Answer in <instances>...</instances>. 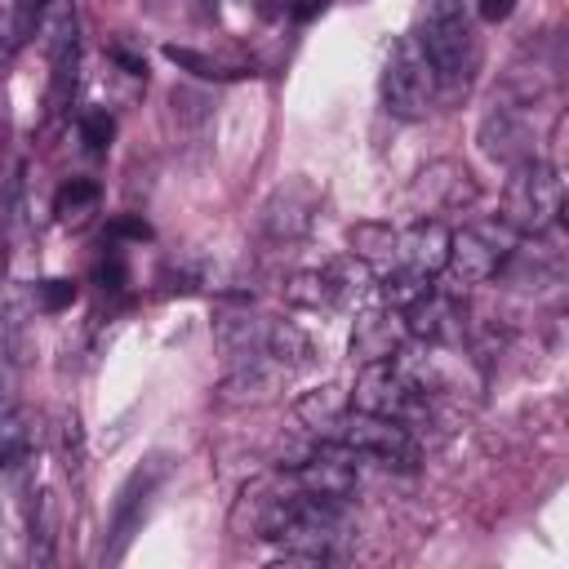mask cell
<instances>
[{"label":"cell","mask_w":569,"mask_h":569,"mask_svg":"<svg viewBox=\"0 0 569 569\" xmlns=\"http://www.w3.org/2000/svg\"><path fill=\"white\" fill-rule=\"evenodd\" d=\"M418 44L436 71V84L445 93H458L467 89L471 71H476V31H471V18H467V4L462 0H427L422 9V27H418Z\"/></svg>","instance_id":"1"},{"label":"cell","mask_w":569,"mask_h":569,"mask_svg":"<svg viewBox=\"0 0 569 569\" xmlns=\"http://www.w3.org/2000/svg\"><path fill=\"white\" fill-rule=\"evenodd\" d=\"M560 209H565L560 169L542 164V160H520L516 173L507 178V191H502V222L516 231L542 236L560 222Z\"/></svg>","instance_id":"2"},{"label":"cell","mask_w":569,"mask_h":569,"mask_svg":"<svg viewBox=\"0 0 569 569\" xmlns=\"http://www.w3.org/2000/svg\"><path fill=\"white\" fill-rule=\"evenodd\" d=\"M440 84H436V71L418 44V36H400L396 49L387 53V67H382V107L387 116L396 120H422L436 102Z\"/></svg>","instance_id":"3"},{"label":"cell","mask_w":569,"mask_h":569,"mask_svg":"<svg viewBox=\"0 0 569 569\" xmlns=\"http://www.w3.org/2000/svg\"><path fill=\"white\" fill-rule=\"evenodd\" d=\"M329 440L347 445L356 458H373L382 467H396V471H413L418 467V440L409 431V422H396V418H378V413H342L329 431Z\"/></svg>","instance_id":"4"},{"label":"cell","mask_w":569,"mask_h":569,"mask_svg":"<svg viewBox=\"0 0 569 569\" xmlns=\"http://www.w3.org/2000/svg\"><path fill=\"white\" fill-rule=\"evenodd\" d=\"M427 387H418L413 378H405L391 360H369L356 378V391H351V405L360 413H378V418H396V422H409L422 405Z\"/></svg>","instance_id":"5"},{"label":"cell","mask_w":569,"mask_h":569,"mask_svg":"<svg viewBox=\"0 0 569 569\" xmlns=\"http://www.w3.org/2000/svg\"><path fill=\"white\" fill-rule=\"evenodd\" d=\"M298 485L302 493L311 498H329V502H342L351 489H356V453L338 440L320 445L311 458L298 462Z\"/></svg>","instance_id":"6"},{"label":"cell","mask_w":569,"mask_h":569,"mask_svg":"<svg viewBox=\"0 0 569 569\" xmlns=\"http://www.w3.org/2000/svg\"><path fill=\"white\" fill-rule=\"evenodd\" d=\"M449 240H453V231L445 227V222H436V218H418L409 231H400V262L413 271V276H436V271H445V262H449Z\"/></svg>","instance_id":"7"},{"label":"cell","mask_w":569,"mask_h":569,"mask_svg":"<svg viewBox=\"0 0 569 569\" xmlns=\"http://www.w3.org/2000/svg\"><path fill=\"white\" fill-rule=\"evenodd\" d=\"M449 276L458 280V284H485V280H493L498 276V267H502V249L485 236V231H458L453 240H449Z\"/></svg>","instance_id":"8"},{"label":"cell","mask_w":569,"mask_h":569,"mask_svg":"<svg viewBox=\"0 0 569 569\" xmlns=\"http://www.w3.org/2000/svg\"><path fill=\"white\" fill-rule=\"evenodd\" d=\"M160 476H164V462L160 458H151L147 467H138L129 480H124V489H120V502H116V547L107 551L111 560L124 551V542L133 538V525H138V511L147 507V498H151V489L160 485Z\"/></svg>","instance_id":"9"},{"label":"cell","mask_w":569,"mask_h":569,"mask_svg":"<svg viewBox=\"0 0 569 569\" xmlns=\"http://www.w3.org/2000/svg\"><path fill=\"white\" fill-rule=\"evenodd\" d=\"M405 316L400 311H378V316H365V320H356V333H351V356H360L365 365L369 360H391L396 351H400V342H405Z\"/></svg>","instance_id":"10"},{"label":"cell","mask_w":569,"mask_h":569,"mask_svg":"<svg viewBox=\"0 0 569 569\" xmlns=\"http://www.w3.org/2000/svg\"><path fill=\"white\" fill-rule=\"evenodd\" d=\"M293 191H298V178L289 182V187H280L271 200H267V213H262V222H267V231L276 236V240H293V236H302L307 227H311V209H316V191L311 196H302V204H293Z\"/></svg>","instance_id":"11"},{"label":"cell","mask_w":569,"mask_h":569,"mask_svg":"<svg viewBox=\"0 0 569 569\" xmlns=\"http://www.w3.org/2000/svg\"><path fill=\"white\" fill-rule=\"evenodd\" d=\"M347 244H351L356 262L378 267V271L396 267V258H400V231H391L387 222H356L347 231Z\"/></svg>","instance_id":"12"},{"label":"cell","mask_w":569,"mask_h":569,"mask_svg":"<svg viewBox=\"0 0 569 569\" xmlns=\"http://www.w3.org/2000/svg\"><path fill=\"white\" fill-rule=\"evenodd\" d=\"M76 89V18L62 13L58 36H53V84H49V107L62 111Z\"/></svg>","instance_id":"13"},{"label":"cell","mask_w":569,"mask_h":569,"mask_svg":"<svg viewBox=\"0 0 569 569\" xmlns=\"http://www.w3.org/2000/svg\"><path fill=\"white\" fill-rule=\"evenodd\" d=\"M293 413H298V422L302 427H311V431H333V422L347 413V391L342 387H316V391H307L298 405H293Z\"/></svg>","instance_id":"14"},{"label":"cell","mask_w":569,"mask_h":569,"mask_svg":"<svg viewBox=\"0 0 569 569\" xmlns=\"http://www.w3.org/2000/svg\"><path fill=\"white\" fill-rule=\"evenodd\" d=\"M338 298H342V284H338L333 267L329 271H298L284 284V302H293V307H333Z\"/></svg>","instance_id":"15"},{"label":"cell","mask_w":569,"mask_h":569,"mask_svg":"<svg viewBox=\"0 0 569 569\" xmlns=\"http://www.w3.org/2000/svg\"><path fill=\"white\" fill-rule=\"evenodd\" d=\"M31 449V427H27V413L9 400H0V467H13L22 462Z\"/></svg>","instance_id":"16"},{"label":"cell","mask_w":569,"mask_h":569,"mask_svg":"<svg viewBox=\"0 0 569 569\" xmlns=\"http://www.w3.org/2000/svg\"><path fill=\"white\" fill-rule=\"evenodd\" d=\"M267 356H276L280 365H302V360L311 356V338H307L298 325L280 320V325H271V333H267Z\"/></svg>","instance_id":"17"},{"label":"cell","mask_w":569,"mask_h":569,"mask_svg":"<svg viewBox=\"0 0 569 569\" xmlns=\"http://www.w3.org/2000/svg\"><path fill=\"white\" fill-rule=\"evenodd\" d=\"M93 204H98V182H89V178H71V182H62L58 196H53V213H58V218H80V213L93 209Z\"/></svg>","instance_id":"18"},{"label":"cell","mask_w":569,"mask_h":569,"mask_svg":"<svg viewBox=\"0 0 569 569\" xmlns=\"http://www.w3.org/2000/svg\"><path fill=\"white\" fill-rule=\"evenodd\" d=\"M164 58H169V62H178V67H187V71H196V76H204V80L240 76V71H231V67H222V62H213V58L196 53V49H182V44H164Z\"/></svg>","instance_id":"19"},{"label":"cell","mask_w":569,"mask_h":569,"mask_svg":"<svg viewBox=\"0 0 569 569\" xmlns=\"http://www.w3.org/2000/svg\"><path fill=\"white\" fill-rule=\"evenodd\" d=\"M111 138H116V120H111L107 111H84V116H80V142H84L89 151H107Z\"/></svg>","instance_id":"20"},{"label":"cell","mask_w":569,"mask_h":569,"mask_svg":"<svg viewBox=\"0 0 569 569\" xmlns=\"http://www.w3.org/2000/svg\"><path fill=\"white\" fill-rule=\"evenodd\" d=\"M44 9H49V0H13V40L36 36V27H40Z\"/></svg>","instance_id":"21"},{"label":"cell","mask_w":569,"mask_h":569,"mask_svg":"<svg viewBox=\"0 0 569 569\" xmlns=\"http://www.w3.org/2000/svg\"><path fill=\"white\" fill-rule=\"evenodd\" d=\"M36 293H40V307L44 311H62V307L76 302V280H44Z\"/></svg>","instance_id":"22"},{"label":"cell","mask_w":569,"mask_h":569,"mask_svg":"<svg viewBox=\"0 0 569 569\" xmlns=\"http://www.w3.org/2000/svg\"><path fill=\"white\" fill-rule=\"evenodd\" d=\"M107 231H111L116 240H151V227H147L142 218H133V213H120Z\"/></svg>","instance_id":"23"},{"label":"cell","mask_w":569,"mask_h":569,"mask_svg":"<svg viewBox=\"0 0 569 569\" xmlns=\"http://www.w3.org/2000/svg\"><path fill=\"white\" fill-rule=\"evenodd\" d=\"M511 9H516V0H476V13L485 22H502V18H511Z\"/></svg>","instance_id":"24"},{"label":"cell","mask_w":569,"mask_h":569,"mask_svg":"<svg viewBox=\"0 0 569 569\" xmlns=\"http://www.w3.org/2000/svg\"><path fill=\"white\" fill-rule=\"evenodd\" d=\"M98 280H102V289H120V284H124V262L111 253V258L98 267Z\"/></svg>","instance_id":"25"},{"label":"cell","mask_w":569,"mask_h":569,"mask_svg":"<svg viewBox=\"0 0 569 569\" xmlns=\"http://www.w3.org/2000/svg\"><path fill=\"white\" fill-rule=\"evenodd\" d=\"M320 9H325V0H293V4H289V13H293L298 22H311Z\"/></svg>","instance_id":"26"},{"label":"cell","mask_w":569,"mask_h":569,"mask_svg":"<svg viewBox=\"0 0 569 569\" xmlns=\"http://www.w3.org/2000/svg\"><path fill=\"white\" fill-rule=\"evenodd\" d=\"M116 62L129 71V76H142L147 67H142V58H133V53H124V49H116Z\"/></svg>","instance_id":"27"},{"label":"cell","mask_w":569,"mask_h":569,"mask_svg":"<svg viewBox=\"0 0 569 569\" xmlns=\"http://www.w3.org/2000/svg\"><path fill=\"white\" fill-rule=\"evenodd\" d=\"M258 9H262V18H276L284 9V0H258Z\"/></svg>","instance_id":"28"}]
</instances>
